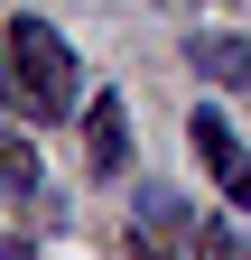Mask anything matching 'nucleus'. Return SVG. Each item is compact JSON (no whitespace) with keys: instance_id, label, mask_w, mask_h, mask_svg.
I'll list each match as a JSON object with an SVG mask.
<instances>
[{"instance_id":"nucleus-1","label":"nucleus","mask_w":251,"mask_h":260,"mask_svg":"<svg viewBox=\"0 0 251 260\" xmlns=\"http://www.w3.org/2000/svg\"><path fill=\"white\" fill-rule=\"evenodd\" d=\"M10 84L28 93V103H47V112H75V47L56 38L47 19H10Z\"/></svg>"},{"instance_id":"nucleus-2","label":"nucleus","mask_w":251,"mask_h":260,"mask_svg":"<svg viewBox=\"0 0 251 260\" xmlns=\"http://www.w3.org/2000/svg\"><path fill=\"white\" fill-rule=\"evenodd\" d=\"M186 140H196L205 177L224 186V205H242V214H251V149L233 140V121H224V112H196V121H186Z\"/></svg>"},{"instance_id":"nucleus-4","label":"nucleus","mask_w":251,"mask_h":260,"mask_svg":"<svg viewBox=\"0 0 251 260\" xmlns=\"http://www.w3.org/2000/svg\"><path fill=\"white\" fill-rule=\"evenodd\" d=\"M186 65L214 75V84H242V93H251V47H242V38H196V47H186Z\"/></svg>"},{"instance_id":"nucleus-3","label":"nucleus","mask_w":251,"mask_h":260,"mask_svg":"<svg viewBox=\"0 0 251 260\" xmlns=\"http://www.w3.org/2000/svg\"><path fill=\"white\" fill-rule=\"evenodd\" d=\"M121 158H131V112H121V93H93L84 103V168L112 177Z\"/></svg>"},{"instance_id":"nucleus-5","label":"nucleus","mask_w":251,"mask_h":260,"mask_svg":"<svg viewBox=\"0 0 251 260\" xmlns=\"http://www.w3.org/2000/svg\"><path fill=\"white\" fill-rule=\"evenodd\" d=\"M19 195H38V149L19 130H0V205H19Z\"/></svg>"},{"instance_id":"nucleus-6","label":"nucleus","mask_w":251,"mask_h":260,"mask_svg":"<svg viewBox=\"0 0 251 260\" xmlns=\"http://www.w3.org/2000/svg\"><path fill=\"white\" fill-rule=\"evenodd\" d=\"M140 260H149V251H140Z\"/></svg>"}]
</instances>
